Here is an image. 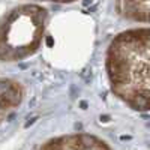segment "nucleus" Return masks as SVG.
Segmentation results:
<instances>
[{"label": "nucleus", "mask_w": 150, "mask_h": 150, "mask_svg": "<svg viewBox=\"0 0 150 150\" xmlns=\"http://www.w3.org/2000/svg\"><path fill=\"white\" fill-rule=\"evenodd\" d=\"M29 2H51V3H72L77 0H29Z\"/></svg>", "instance_id": "4"}, {"label": "nucleus", "mask_w": 150, "mask_h": 150, "mask_svg": "<svg viewBox=\"0 0 150 150\" xmlns=\"http://www.w3.org/2000/svg\"><path fill=\"white\" fill-rule=\"evenodd\" d=\"M48 11L36 3L18 5L0 18V62H21L39 50Z\"/></svg>", "instance_id": "2"}, {"label": "nucleus", "mask_w": 150, "mask_h": 150, "mask_svg": "<svg viewBox=\"0 0 150 150\" xmlns=\"http://www.w3.org/2000/svg\"><path fill=\"white\" fill-rule=\"evenodd\" d=\"M111 93L131 110L150 111V27L117 33L105 53Z\"/></svg>", "instance_id": "1"}, {"label": "nucleus", "mask_w": 150, "mask_h": 150, "mask_svg": "<svg viewBox=\"0 0 150 150\" xmlns=\"http://www.w3.org/2000/svg\"><path fill=\"white\" fill-rule=\"evenodd\" d=\"M38 150H114L105 140L90 132H72L50 138Z\"/></svg>", "instance_id": "3"}]
</instances>
